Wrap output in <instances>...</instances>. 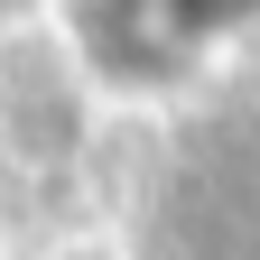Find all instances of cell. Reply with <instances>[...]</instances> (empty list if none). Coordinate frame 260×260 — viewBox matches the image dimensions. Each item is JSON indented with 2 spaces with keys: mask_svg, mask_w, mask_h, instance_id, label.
<instances>
[{
  "mask_svg": "<svg viewBox=\"0 0 260 260\" xmlns=\"http://www.w3.org/2000/svg\"><path fill=\"white\" fill-rule=\"evenodd\" d=\"M260 0H158V19L177 28V38H214V28H242Z\"/></svg>",
  "mask_w": 260,
  "mask_h": 260,
  "instance_id": "6da1fadb",
  "label": "cell"
}]
</instances>
